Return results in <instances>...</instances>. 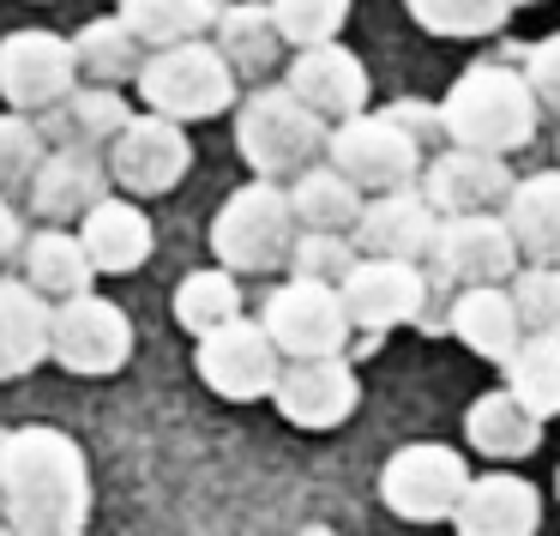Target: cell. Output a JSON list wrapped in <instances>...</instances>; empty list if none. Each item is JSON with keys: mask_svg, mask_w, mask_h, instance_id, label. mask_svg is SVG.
<instances>
[{"mask_svg": "<svg viewBox=\"0 0 560 536\" xmlns=\"http://www.w3.org/2000/svg\"><path fill=\"white\" fill-rule=\"evenodd\" d=\"M326 133L331 127L319 121V115H307L283 85L254 91V97L235 109V151L247 158V170H254L259 182H283V175L295 182L302 170H314L319 151H326Z\"/></svg>", "mask_w": 560, "mask_h": 536, "instance_id": "3957f363", "label": "cell"}, {"mask_svg": "<svg viewBox=\"0 0 560 536\" xmlns=\"http://www.w3.org/2000/svg\"><path fill=\"white\" fill-rule=\"evenodd\" d=\"M133 121L127 115V103L115 97V91L103 85H85V91H67L61 103H55V133H61L67 151H97L103 139L115 145V133Z\"/></svg>", "mask_w": 560, "mask_h": 536, "instance_id": "4dcf8cb0", "label": "cell"}, {"mask_svg": "<svg viewBox=\"0 0 560 536\" xmlns=\"http://www.w3.org/2000/svg\"><path fill=\"white\" fill-rule=\"evenodd\" d=\"M302 536H331V531H319V524H314V531H302Z\"/></svg>", "mask_w": 560, "mask_h": 536, "instance_id": "b9f144b4", "label": "cell"}, {"mask_svg": "<svg viewBox=\"0 0 560 536\" xmlns=\"http://www.w3.org/2000/svg\"><path fill=\"white\" fill-rule=\"evenodd\" d=\"M187 163H194V145H187V133L175 121H163V115H133L109 145V175L127 194H145V199L170 194L187 175Z\"/></svg>", "mask_w": 560, "mask_h": 536, "instance_id": "9a60e30c", "label": "cell"}, {"mask_svg": "<svg viewBox=\"0 0 560 536\" xmlns=\"http://www.w3.org/2000/svg\"><path fill=\"white\" fill-rule=\"evenodd\" d=\"M555 488H560V476H555Z\"/></svg>", "mask_w": 560, "mask_h": 536, "instance_id": "ee69618b", "label": "cell"}, {"mask_svg": "<svg viewBox=\"0 0 560 536\" xmlns=\"http://www.w3.org/2000/svg\"><path fill=\"white\" fill-rule=\"evenodd\" d=\"M295 247V211L278 182H247L223 199L218 223H211V254L223 271H278L290 266Z\"/></svg>", "mask_w": 560, "mask_h": 536, "instance_id": "277c9868", "label": "cell"}, {"mask_svg": "<svg viewBox=\"0 0 560 536\" xmlns=\"http://www.w3.org/2000/svg\"><path fill=\"white\" fill-rule=\"evenodd\" d=\"M464 488H470V464H464V452L440 446V440L392 452L386 470H380V500L410 524L452 518L458 500H464Z\"/></svg>", "mask_w": 560, "mask_h": 536, "instance_id": "ba28073f", "label": "cell"}, {"mask_svg": "<svg viewBox=\"0 0 560 536\" xmlns=\"http://www.w3.org/2000/svg\"><path fill=\"white\" fill-rule=\"evenodd\" d=\"M506 295L518 307L524 338H560V266H518Z\"/></svg>", "mask_w": 560, "mask_h": 536, "instance_id": "d590c367", "label": "cell"}, {"mask_svg": "<svg viewBox=\"0 0 560 536\" xmlns=\"http://www.w3.org/2000/svg\"><path fill=\"white\" fill-rule=\"evenodd\" d=\"M500 61H512V67L524 73L536 109H555V115H560V31H555V37H542V43H530V49L500 55Z\"/></svg>", "mask_w": 560, "mask_h": 536, "instance_id": "f35d334b", "label": "cell"}, {"mask_svg": "<svg viewBox=\"0 0 560 536\" xmlns=\"http://www.w3.org/2000/svg\"><path fill=\"white\" fill-rule=\"evenodd\" d=\"M355 242L350 235H295V247H290V271L302 283H326V290H338L343 278H350V266H355Z\"/></svg>", "mask_w": 560, "mask_h": 536, "instance_id": "74e56055", "label": "cell"}, {"mask_svg": "<svg viewBox=\"0 0 560 536\" xmlns=\"http://www.w3.org/2000/svg\"><path fill=\"white\" fill-rule=\"evenodd\" d=\"M266 338L278 343V356H290V362H319V356H343V343H350V314H343L338 290H326V283H302L290 278L283 290H271L266 302Z\"/></svg>", "mask_w": 560, "mask_h": 536, "instance_id": "9c48e42d", "label": "cell"}, {"mask_svg": "<svg viewBox=\"0 0 560 536\" xmlns=\"http://www.w3.org/2000/svg\"><path fill=\"white\" fill-rule=\"evenodd\" d=\"M283 374V356L278 343L266 338V326L259 319H230V326H218L211 338H199V380H206L218 398H271V386H278Z\"/></svg>", "mask_w": 560, "mask_h": 536, "instance_id": "7c38bea8", "label": "cell"}, {"mask_svg": "<svg viewBox=\"0 0 560 536\" xmlns=\"http://www.w3.org/2000/svg\"><path fill=\"white\" fill-rule=\"evenodd\" d=\"M79 85L73 43L55 31H13L0 43V97L13 109H55Z\"/></svg>", "mask_w": 560, "mask_h": 536, "instance_id": "5bb4252c", "label": "cell"}, {"mask_svg": "<svg viewBox=\"0 0 560 536\" xmlns=\"http://www.w3.org/2000/svg\"><path fill=\"white\" fill-rule=\"evenodd\" d=\"M43 158H49V145L25 115H0V199L31 194V175L43 170Z\"/></svg>", "mask_w": 560, "mask_h": 536, "instance_id": "8d00e7d4", "label": "cell"}, {"mask_svg": "<svg viewBox=\"0 0 560 536\" xmlns=\"http://www.w3.org/2000/svg\"><path fill=\"white\" fill-rule=\"evenodd\" d=\"M19 242H25V235H19V211H13V206H7V199H0V259L13 254V247H19Z\"/></svg>", "mask_w": 560, "mask_h": 536, "instance_id": "60d3db41", "label": "cell"}, {"mask_svg": "<svg viewBox=\"0 0 560 536\" xmlns=\"http://www.w3.org/2000/svg\"><path fill=\"white\" fill-rule=\"evenodd\" d=\"M121 19L133 31L139 49H182V43H199L218 19V0H121Z\"/></svg>", "mask_w": 560, "mask_h": 536, "instance_id": "4316f807", "label": "cell"}, {"mask_svg": "<svg viewBox=\"0 0 560 536\" xmlns=\"http://www.w3.org/2000/svg\"><path fill=\"white\" fill-rule=\"evenodd\" d=\"M512 7H530V0H512Z\"/></svg>", "mask_w": 560, "mask_h": 536, "instance_id": "7bdbcfd3", "label": "cell"}, {"mask_svg": "<svg viewBox=\"0 0 560 536\" xmlns=\"http://www.w3.org/2000/svg\"><path fill=\"white\" fill-rule=\"evenodd\" d=\"M446 331L464 338V350L488 356V362H500V368H506L512 350L524 343L518 307H512L506 290H458L446 307Z\"/></svg>", "mask_w": 560, "mask_h": 536, "instance_id": "7402d4cb", "label": "cell"}, {"mask_svg": "<svg viewBox=\"0 0 560 536\" xmlns=\"http://www.w3.org/2000/svg\"><path fill=\"white\" fill-rule=\"evenodd\" d=\"M506 392L536 416H560V338H524L506 362Z\"/></svg>", "mask_w": 560, "mask_h": 536, "instance_id": "1f68e13d", "label": "cell"}, {"mask_svg": "<svg viewBox=\"0 0 560 536\" xmlns=\"http://www.w3.org/2000/svg\"><path fill=\"white\" fill-rule=\"evenodd\" d=\"M0 494L19 536H79L91 512L85 452L61 428H13L0 440Z\"/></svg>", "mask_w": 560, "mask_h": 536, "instance_id": "6da1fadb", "label": "cell"}, {"mask_svg": "<svg viewBox=\"0 0 560 536\" xmlns=\"http://www.w3.org/2000/svg\"><path fill=\"white\" fill-rule=\"evenodd\" d=\"M386 115L392 127H398V133H410L416 145H434V139H446V127H440V103H422V97H398L392 103V109H380Z\"/></svg>", "mask_w": 560, "mask_h": 536, "instance_id": "ab89813d", "label": "cell"}, {"mask_svg": "<svg viewBox=\"0 0 560 536\" xmlns=\"http://www.w3.org/2000/svg\"><path fill=\"white\" fill-rule=\"evenodd\" d=\"M422 199L440 218H500L512 199V170L506 158H482V151H440L422 163Z\"/></svg>", "mask_w": 560, "mask_h": 536, "instance_id": "4fadbf2b", "label": "cell"}, {"mask_svg": "<svg viewBox=\"0 0 560 536\" xmlns=\"http://www.w3.org/2000/svg\"><path fill=\"white\" fill-rule=\"evenodd\" d=\"M211 31H218L211 49L230 61V73H266V67H278L283 37H278V25H271V13L254 7V0H242V7H218Z\"/></svg>", "mask_w": 560, "mask_h": 536, "instance_id": "f1b7e54d", "label": "cell"}, {"mask_svg": "<svg viewBox=\"0 0 560 536\" xmlns=\"http://www.w3.org/2000/svg\"><path fill=\"white\" fill-rule=\"evenodd\" d=\"M79 247L91 254L97 271H139L151 259V218L127 199H103L97 211H85V230H79Z\"/></svg>", "mask_w": 560, "mask_h": 536, "instance_id": "d4e9b609", "label": "cell"}, {"mask_svg": "<svg viewBox=\"0 0 560 536\" xmlns=\"http://www.w3.org/2000/svg\"><path fill=\"white\" fill-rule=\"evenodd\" d=\"M355 254L362 259H404V266H428V247L440 235V211L422 199V187H398V194L362 199L355 218Z\"/></svg>", "mask_w": 560, "mask_h": 536, "instance_id": "2e32d148", "label": "cell"}, {"mask_svg": "<svg viewBox=\"0 0 560 536\" xmlns=\"http://www.w3.org/2000/svg\"><path fill=\"white\" fill-rule=\"evenodd\" d=\"M518 242H512L506 218H440V235L428 247V278L458 290H500L518 278Z\"/></svg>", "mask_w": 560, "mask_h": 536, "instance_id": "52a82bcc", "label": "cell"}, {"mask_svg": "<svg viewBox=\"0 0 560 536\" xmlns=\"http://www.w3.org/2000/svg\"><path fill=\"white\" fill-rule=\"evenodd\" d=\"M536 97L512 61H476L452 79L446 103H440V127L458 151H482V158H512L518 145L536 139Z\"/></svg>", "mask_w": 560, "mask_h": 536, "instance_id": "7a4b0ae2", "label": "cell"}, {"mask_svg": "<svg viewBox=\"0 0 560 536\" xmlns=\"http://www.w3.org/2000/svg\"><path fill=\"white\" fill-rule=\"evenodd\" d=\"M452 524H458V536H536L542 531V494L512 470L470 476Z\"/></svg>", "mask_w": 560, "mask_h": 536, "instance_id": "d6986e66", "label": "cell"}, {"mask_svg": "<svg viewBox=\"0 0 560 536\" xmlns=\"http://www.w3.org/2000/svg\"><path fill=\"white\" fill-rule=\"evenodd\" d=\"M290 211H295V223H302V235H350L355 218H362V194H355L331 163H314V170L295 175Z\"/></svg>", "mask_w": 560, "mask_h": 536, "instance_id": "83f0119b", "label": "cell"}, {"mask_svg": "<svg viewBox=\"0 0 560 536\" xmlns=\"http://www.w3.org/2000/svg\"><path fill=\"white\" fill-rule=\"evenodd\" d=\"M500 218H506L524 266H560V170H536L512 182V199Z\"/></svg>", "mask_w": 560, "mask_h": 536, "instance_id": "44dd1931", "label": "cell"}, {"mask_svg": "<svg viewBox=\"0 0 560 536\" xmlns=\"http://www.w3.org/2000/svg\"><path fill=\"white\" fill-rule=\"evenodd\" d=\"M49 356L67 374H115L133 356V326L103 295H73V302H55Z\"/></svg>", "mask_w": 560, "mask_h": 536, "instance_id": "8fae6325", "label": "cell"}, {"mask_svg": "<svg viewBox=\"0 0 560 536\" xmlns=\"http://www.w3.org/2000/svg\"><path fill=\"white\" fill-rule=\"evenodd\" d=\"M49 319L55 307L31 283L0 278V380H19L49 356Z\"/></svg>", "mask_w": 560, "mask_h": 536, "instance_id": "603a6c76", "label": "cell"}, {"mask_svg": "<svg viewBox=\"0 0 560 536\" xmlns=\"http://www.w3.org/2000/svg\"><path fill=\"white\" fill-rule=\"evenodd\" d=\"M139 97L163 121H211L235 103V73L211 43H182V49H158L139 67Z\"/></svg>", "mask_w": 560, "mask_h": 536, "instance_id": "5b68a950", "label": "cell"}, {"mask_svg": "<svg viewBox=\"0 0 560 536\" xmlns=\"http://www.w3.org/2000/svg\"><path fill=\"white\" fill-rule=\"evenodd\" d=\"M338 302L350 314L355 331L380 338L392 326H422L428 314V271L422 266H404V259H355L350 278L338 283Z\"/></svg>", "mask_w": 560, "mask_h": 536, "instance_id": "30bf717a", "label": "cell"}, {"mask_svg": "<svg viewBox=\"0 0 560 536\" xmlns=\"http://www.w3.org/2000/svg\"><path fill=\"white\" fill-rule=\"evenodd\" d=\"M175 319H182L194 338H211L218 326H230V319H242V290H235V271H194V278H182V290H175Z\"/></svg>", "mask_w": 560, "mask_h": 536, "instance_id": "d6a6232c", "label": "cell"}, {"mask_svg": "<svg viewBox=\"0 0 560 536\" xmlns=\"http://www.w3.org/2000/svg\"><path fill=\"white\" fill-rule=\"evenodd\" d=\"M326 163L355 194L380 199V194H398V187H416L428 151L410 133H398L386 115H355V121H338L326 133Z\"/></svg>", "mask_w": 560, "mask_h": 536, "instance_id": "8992f818", "label": "cell"}, {"mask_svg": "<svg viewBox=\"0 0 560 536\" xmlns=\"http://www.w3.org/2000/svg\"><path fill=\"white\" fill-rule=\"evenodd\" d=\"M283 91L302 103L319 121H355L368 115V67L355 61L343 43H319V49H295L290 73H283Z\"/></svg>", "mask_w": 560, "mask_h": 536, "instance_id": "e0dca14e", "label": "cell"}, {"mask_svg": "<svg viewBox=\"0 0 560 536\" xmlns=\"http://www.w3.org/2000/svg\"><path fill=\"white\" fill-rule=\"evenodd\" d=\"M428 37H494L512 19V0H404Z\"/></svg>", "mask_w": 560, "mask_h": 536, "instance_id": "836d02e7", "label": "cell"}, {"mask_svg": "<svg viewBox=\"0 0 560 536\" xmlns=\"http://www.w3.org/2000/svg\"><path fill=\"white\" fill-rule=\"evenodd\" d=\"M266 13L290 49H319V43H338L350 0H266Z\"/></svg>", "mask_w": 560, "mask_h": 536, "instance_id": "e575fe53", "label": "cell"}, {"mask_svg": "<svg viewBox=\"0 0 560 536\" xmlns=\"http://www.w3.org/2000/svg\"><path fill=\"white\" fill-rule=\"evenodd\" d=\"M103 158L97 151H67L55 145L43 158V170L31 175V211L49 218V230H61L67 218H85V211L103 206Z\"/></svg>", "mask_w": 560, "mask_h": 536, "instance_id": "ffe728a7", "label": "cell"}, {"mask_svg": "<svg viewBox=\"0 0 560 536\" xmlns=\"http://www.w3.org/2000/svg\"><path fill=\"white\" fill-rule=\"evenodd\" d=\"M91 254L79 247V235L67 230H43L25 242V283L43 295V302H73V295H91Z\"/></svg>", "mask_w": 560, "mask_h": 536, "instance_id": "484cf974", "label": "cell"}, {"mask_svg": "<svg viewBox=\"0 0 560 536\" xmlns=\"http://www.w3.org/2000/svg\"><path fill=\"white\" fill-rule=\"evenodd\" d=\"M73 67H79V79L115 91L121 79H139L145 49L133 43V31H127L121 19H91V25L73 37Z\"/></svg>", "mask_w": 560, "mask_h": 536, "instance_id": "f546056e", "label": "cell"}, {"mask_svg": "<svg viewBox=\"0 0 560 536\" xmlns=\"http://www.w3.org/2000/svg\"><path fill=\"white\" fill-rule=\"evenodd\" d=\"M271 398H278L283 422H295V428H338V422H350L362 386H355V368L343 356H319V362L283 368Z\"/></svg>", "mask_w": 560, "mask_h": 536, "instance_id": "ac0fdd59", "label": "cell"}, {"mask_svg": "<svg viewBox=\"0 0 560 536\" xmlns=\"http://www.w3.org/2000/svg\"><path fill=\"white\" fill-rule=\"evenodd\" d=\"M464 440H470V452H482V458L512 464V458H530V452L542 446V422H536V416L500 386V392H482V398L470 404V416H464Z\"/></svg>", "mask_w": 560, "mask_h": 536, "instance_id": "cb8c5ba5", "label": "cell"}]
</instances>
